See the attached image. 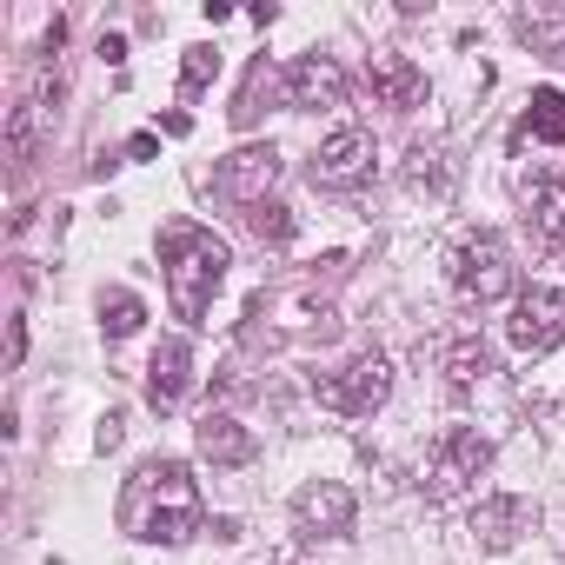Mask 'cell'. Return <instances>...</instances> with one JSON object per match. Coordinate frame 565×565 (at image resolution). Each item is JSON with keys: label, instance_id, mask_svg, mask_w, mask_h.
I'll return each mask as SVG.
<instances>
[{"label": "cell", "instance_id": "1", "mask_svg": "<svg viewBox=\"0 0 565 565\" xmlns=\"http://www.w3.org/2000/svg\"><path fill=\"white\" fill-rule=\"evenodd\" d=\"M120 525H127L134 539H147V545H186V539L206 525L193 472H186L180 459H147V466H134V479H127V492H120Z\"/></svg>", "mask_w": 565, "mask_h": 565}, {"label": "cell", "instance_id": "2", "mask_svg": "<svg viewBox=\"0 0 565 565\" xmlns=\"http://www.w3.org/2000/svg\"><path fill=\"white\" fill-rule=\"evenodd\" d=\"M160 266H167V287H173V313L186 327H200L206 307H213V294H220V279H226V266H233V253H226V239L213 226L173 220L160 233Z\"/></svg>", "mask_w": 565, "mask_h": 565}, {"label": "cell", "instance_id": "3", "mask_svg": "<svg viewBox=\"0 0 565 565\" xmlns=\"http://www.w3.org/2000/svg\"><path fill=\"white\" fill-rule=\"evenodd\" d=\"M486 466H492V439H479L472 426H452L439 446H433V459H426V499L433 505H446V499H459V492H472L479 479H486Z\"/></svg>", "mask_w": 565, "mask_h": 565}, {"label": "cell", "instance_id": "4", "mask_svg": "<svg viewBox=\"0 0 565 565\" xmlns=\"http://www.w3.org/2000/svg\"><path fill=\"white\" fill-rule=\"evenodd\" d=\"M386 393H393V366L380 353H360V360H347L333 373H313V399L333 406V413H347V419H366Z\"/></svg>", "mask_w": 565, "mask_h": 565}, {"label": "cell", "instance_id": "5", "mask_svg": "<svg viewBox=\"0 0 565 565\" xmlns=\"http://www.w3.org/2000/svg\"><path fill=\"white\" fill-rule=\"evenodd\" d=\"M452 287H459V300H472V307H492V300L512 294V253H505L499 233L459 239V253H452Z\"/></svg>", "mask_w": 565, "mask_h": 565}, {"label": "cell", "instance_id": "6", "mask_svg": "<svg viewBox=\"0 0 565 565\" xmlns=\"http://www.w3.org/2000/svg\"><path fill=\"white\" fill-rule=\"evenodd\" d=\"M373 160H380V147H373V134H360V127H340L333 140H320V153H313V186H333V193H353V186H366L373 180Z\"/></svg>", "mask_w": 565, "mask_h": 565}, {"label": "cell", "instance_id": "7", "mask_svg": "<svg viewBox=\"0 0 565 565\" xmlns=\"http://www.w3.org/2000/svg\"><path fill=\"white\" fill-rule=\"evenodd\" d=\"M505 340L519 353H552L565 340V287H525L505 320Z\"/></svg>", "mask_w": 565, "mask_h": 565}, {"label": "cell", "instance_id": "8", "mask_svg": "<svg viewBox=\"0 0 565 565\" xmlns=\"http://www.w3.org/2000/svg\"><path fill=\"white\" fill-rule=\"evenodd\" d=\"M273 180H279V153H273V147H233V153L220 160V173H213V193L253 213V206H266Z\"/></svg>", "mask_w": 565, "mask_h": 565}, {"label": "cell", "instance_id": "9", "mask_svg": "<svg viewBox=\"0 0 565 565\" xmlns=\"http://www.w3.org/2000/svg\"><path fill=\"white\" fill-rule=\"evenodd\" d=\"M246 320L253 327H279V333H333V300H320L313 287L307 294H253V307H246Z\"/></svg>", "mask_w": 565, "mask_h": 565}, {"label": "cell", "instance_id": "10", "mask_svg": "<svg viewBox=\"0 0 565 565\" xmlns=\"http://www.w3.org/2000/svg\"><path fill=\"white\" fill-rule=\"evenodd\" d=\"M353 512H360V499H353L340 479H313V486L294 499V525H300L307 539H347V532H353Z\"/></svg>", "mask_w": 565, "mask_h": 565}, {"label": "cell", "instance_id": "11", "mask_svg": "<svg viewBox=\"0 0 565 565\" xmlns=\"http://www.w3.org/2000/svg\"><path fill=\"white\" fill-rule=\"evenodd\" d=\"M287 107L300 114H327V107H347V74L333 54H300L287 67Z\"/></svg>", "mask_w": 565, "mask_h": 565}, {"label": "cell", "instance_id": "12", "mask_svg": "<svg viewBox=\"0 0 565 565\" xmlns=\"http://www.w3.org/2000/svg\"><path fill=\"white\" fill-rule=\"evenodd\" d=\"M366 87H373V100L393 107V114L426 107V74H419L406 54H373V61H366Z\"/></svg>", "mask_w": 565, "mask_h": 565}, {"label": "cell", "instance_id": "13", "mask_svg": "<svg viewBox=\"0 0 565 565\" xmlns=\"http://www.w3.org/2000/svg\"><path fill=\"white\" fill-rule=\"evenodd\" d=\"M186 380H193V347L186 340H160V353L147 360V406L173 413L186 399Z\"/></svg>", "mask_w": 565, "mask_h": 565}, {"label": "cell", "instance_id": "14", "mask_svg": "<svg viewBox=\"0 0 565 565\" xmlns=\"http://www.w3.org/2000/svg\"><path fill=\"white\" fill-rule=\"evenodd\" d=\"M193 439H200V459H206V466H246V459L259 452V439H253L233 413H206V419L193 426Z\"/></svg>", "mask_w": 565, "mask_h": 565}, {"label": "cell", "instance_id": "15", "mask_svg": "<svg viewBox=\"0 0 565 565\" xmlns=\"http://www.w3.org/2000/svg\"><path fill=\"white\" fill-rule=\"evenodd\" d=\"M519 200H525V220L539 233H565V173H525L519 180Z\"/></svg>", "mask_w": 565, "mask_h": 565}, {"label": "cell", "instance_id": "16", "mask_svg": "<svg viewBox=\"0 0 565 565\" xmlns=\"http://www.w3.org/2000/svg\"><path fill=\"white\" fill-rule=\"evenodd\" d=\"M525 525H532V505H525V499H512V492H505V499H486V505L472 512V539H479V545H492V552H499V545H512Z\"/></svg>", "mask_w": 565, "mask_h": 565}, {"label": "cell", "instance_id": "17", "mask_svg": "<svg viewBox=\"0 0 565 565\" xmlns=\"http://www.w3.org/2000/svg\"><path fill=\"white\" fill-rule=\"evenodd\" d=\"M552 140V147H565V94L558 87H532V100H525V120H519V140Z\"/></svg>", "mask_w": 565, "mask_h": 565}, {"label": "cell", "instance_id": "18", "mask_svg": "<svg viewBox=\"0 0 565 565\" xmlns=\"http://www.w3.org/2000/svg\"><path fill=\"white\" fill-rule=\"evenodd\" d=\"M486 373H492V347H486L479 333H466V340L446 347V380H452V386H479Z\"/></svg>", "mask_w": 565, "mask_h": 565}, {"label": "cell", "instance_id": "19", "mask_svg": "<svg viewBox=\"0 0 565 565\" xmlns=\"http://www.w3.org/2000/svg\"><path fill=\"white\" fill-rule=\"evenodd\" d=\"M246 226H253V239H259V246H287L300 220L279 206V200H266V206H253V213H246Z\"/></svg>", "mask_w": 565, "mask_h": 565}, {"label": "cell", "instance_id": "20", "mask_svg": "<svg viewBox=\"0 0 565 565\" xmlns=\"http://www.w3.org/2000/svg\"><path fill=\"white\" fill-rule=\"evenodd\" d=\"M266 94H273V67L253 61V74H246V87H239V100H233V127H253V120L266 114V107H259Z\"/></svg>", "mask_w": 565, "mask_h": 565}, {"label": "cell", "instance_id": "21", "mask_svg": "<svg viewBox=\"0 0 565 565\" xmlns=\"http://www.w3.org/2000/svg\"><path fill=\"white\" fill-rule=\"evenodd\" d=\"M140 320H147V307H140L134 294H100V327H107L114 340H127V333H140Z\"/></svg>", "mask_w": 565, "mask_h": 565}, {"label": "cell", "instance_id": "22", "mask_svg": "<svg viewBox=\"0 0 565 565\" xmlns=\"http://www.w3.org/2000/svg\"><path fill=\"white\" fill-rule=\"evenodd\" d=\"M213 74H220V47H186V61H180V94H206Z\"/></svg>", "mask_w": 565, "mask_h": 565}, {"label": "cell", "instance_id": "23", "mask_svg": "<svg viewBox=\"0 0 565 565\" xmlns=\"http://www.w3.org/2000/svg\"><path fill=\"white\" fill-rule=\"evenodd\" d=\"M120 439H127V419H120V413H107V419H100V433H94V446H100V452H114Z\"/></svg>", "mask_w": 565, "mask_h": 565}, {"label": "cell", "instance_id": "24", "mask_svg": "<svg viewBox=\"0 0 565 565\" xmlns=\"http://www.w3.org/2000/svg\"><path fill=\"white\" fill-rule=\"evenodd\" d=\"M21 353H28V320L14 313V320H8V366H21Z\"/></svg>", "mask_w": 565, "mask_h": 565}, {"label": "cell", "instance_id": "25", "mask_svg": "<svg viewBox=\"0 0 565 565\" xmlns=\"http://www.w3.org/2000/svg\"><path fill=\"white\" fill-rule=\"evenodd\" d=\"M153 153H160V140H153V134H134V140H127V160H153Z\"/></svg>", "mask_w": 565, "mask_h": 565}, {"label": "cell", "instance_id": "26", "mask_svg": "<svg viewBox=\"0 0 565 565\" xmlns=\"http://www.w3.org/2000/svg\"><path fill=\"white\" fill-rule=\"evenodd\" d=\"M100 61H114V67H120V61H127V41H120V34H100Z\"/></svg>", "mask_w": 565, "mask_h": 565}]
</instances>
